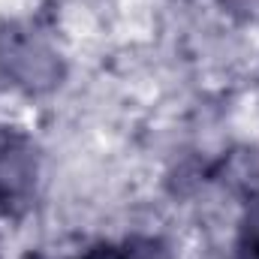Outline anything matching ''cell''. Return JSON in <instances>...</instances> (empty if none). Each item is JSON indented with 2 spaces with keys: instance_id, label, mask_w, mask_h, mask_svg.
<instances>
[{
  "instance_id": "cell-3",
  "label": "cell",
  "mask_w": 259,
  "mask_h": 259,
  "mask_svg": "<svg viewBox=\"0 0 259 259\" xmlns=\"http://www.w3.org/2000/svg\"><path fill=\"white\" fill-rule=\"evenodd\" d=\"M78 259H172V256L154 238H133L127 244H94Z\"/></svg>"
},
{
  "instance_id": "cell-1",
  "label": "cell",
  "mask_w": 259,
  "mask_h": 259,
  "mask_svg": "<svg viewBox=\"0 0 259 259\" xmlns=\"http://www.w3.org/2000/svg\"><path fill=\"white\" fill-rule=\"evenodd\" d=\"M0 72L30 94H46L64 81V61L39 27L9 21L0 27Z\"/></svg>"
},
{
  "instance_id": "cell-2",
  "label": "cell",
  "mask_w": 259,
  "mask_h": 259,
  "mask_svg": "<svg viewBox=\"0 0 259 259\" xmlns=\"http://www.w3.org/2000/svg\"><path fill=\"white\" fill-rule=\"evenodd\" d=\"M39 181V154L33 142L18 130L0 127V211L21 214Z\"/></svg>"
},
{
  "instance_id": "cell-5",
  "label": "cell",
  "mask_w": 259,
  "mask_h": 259,
  "mask_svg": "<svg viewBox=\"0 0 259 259\" xmlns=\"http://www.w3.org/2000/svg\"><path fill=\"white\" fill-rule=\"evenodd\" d=\"M223 3H226V9H229V12L259 21V0H223Z\"/></svg>"
},
{
  "instance_id": "cell-4",
  "label": "cell",
  "mask_w": 259,
  "mask_h": 259,
  "mask_svg": "<svg viewBox=\"0 0 259 259\" xmlns=\"http://www.w3.org/2000/svg\"><path fill=\"white\" fill-rule=\"evenodd\" d=\"M232 259H259V193L250 196L244 217L238 223V235H235V253Z\"/></svg>"
}]
</instances>
